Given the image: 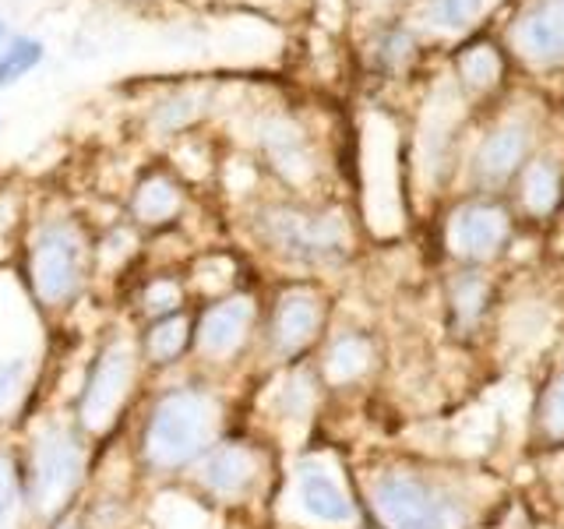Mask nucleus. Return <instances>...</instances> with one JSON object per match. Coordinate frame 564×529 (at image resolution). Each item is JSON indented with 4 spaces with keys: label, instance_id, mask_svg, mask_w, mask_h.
Instances as JSON below:
<instances>
[{
    "label": "nucleus",
    "instance_id": "a878e982",
    "mask_svg": "<svg viewBox=\"0 0 564 529\" xmlns=\"http://www.w3.org/2000/svg\"><path fill=\"white\" fill-rule=\"evenodd\" d=\"M540 428L546 438H564V367L546 385L543 402H540Z\"/></svg>",
    "mask_w": 564,
    "mask_h": 529
},
{
    "label": "nucleus",
    "instance_id": "39448f33",
    "mask_svg": "<svg viewBox=\"0 0 564 529\" xmlns=\"http://www.w3.org/2000/svg\"><path fill=\"white\" fill-rule=\"evenodd\" d=\"M141 349L128 335H110L99 349L93 364L85 370L82 396L75 406V423L85 438H99L120 420L123 406H128L134 381H138Z\"/></svg>",
    "mask_w": 564,
    "mask_h": 529
},
{
    "label": "nucleus",
    "instance_id": "ddd939ff",
    "mask_svg": "<svg viewBox=\"0 0 564 529\" xmlns=\"http://www.w3.org/2000/svg\"><path fill=\"white\" fill-rule=\"evenodd\" d=\"M516 46L529 61H564V0H540L516 25Z\"/></svg>",
    "mask_w": 564,
    "mask_h": 529
},
{
    "label": "nucleus",
    "instance_id": "c756f323",
    "mask_svg": "<svg viewBox=\"0 0 564 529\" xmlns=\"http://www.w3.org/2000/svg\"><path fill=\"white\" fill-rule=\"evenodd\" d=\"M4 43H8V25H4V18H0V50H4Z\"/></svg>",
    "mask_w": 564,
    "mask_h": 529
},
{
    "label": "nucleus",
    "instance_id": "4be33fe9",
    "mask_svg": "<svg viewBox=\"0 0 564 529\" xmlns=\"http://www.w3.org/2000/svg\"><path fill=\"white\" fill-rule=\"evenodd\" d=\"M29 381H32V360L29 357H11V360H0V420H8L22 396L29 392Z\"/></svg>",
    "mask_w": 564,
    "mask_h": 529
},
{
    "label": "nucleus",
    "instance_id": "aec40b11",
    "mask_svg": "<svg viewBox=\"0 0 564 529\" xmlns=\"http://www.w3.org/2000/svg\"><path fill=\"white\" fill-rule=\"evenodd\" d=\"M494 0H431L427 22L441 32H458L469 29L476 18L490 11Z\"/></svg>",
    "mask_w": 564,
    "mask_h": 529
},
{
    "label": "nucleus",
    "instance_id": "f03ea898",
    "mask_svg": "<svg viewBox=\"0 0 564 529\" xmlns=\"http://www.w3.org/2000/svg\"><path fill=\"white\" fill-rule=\"evenodd\" d=\"M85 434L78 423L50 420L32 438L25 466V505L40 522H53L70 508L85 481Z\"/></svg>",
    "mask_w": 564,
    "mask_h": 529
},
{
    "label": "nucleus",
    "instance_id": "393cba45",
    "mask_svg": "<svg viewBox=\"0 0 564 529\" xmlns=\"http://www.w3.org/2000/svg\"><path fill=\"white\" fill-rule=\"evenodd\" d=\"M25 501V481L14 469V458L0 452V529H11L18 508Z\"/></svg>",
    "mask_w": 564,
    "mask_h": 529
},
{
    "label": "nucleus",
    "instance_id": "f8f14e48",
    "mask_svg": "<svg viewBox=\"0 0 564 529\" xmlns=\"http://www.w3.org/2000/svg\"><path fill=\"white\" fill-rule=\"evenodd\" d=\"M261 149H264V155H269V163L275 166V173L282 176V181L304 184L307 176L314 173V159H311V149H307V138L286 117L264 120Z\"/></svg>",
    "mask_w": 564,
    "mask_h": 529
},
{
    "label": "nucleus",
    "instance_id": "6ab92c4d",
    "mask_svg": "<svg viewBox=\"0 0 564 529\" xmlns=\"http://www.w3.org/2000/svg\"><path fill=\"white\" fill-rule=\"evenodd\" d=\"M43 57H46V46L43 40H35V35H14V40H8L4 50H0V93L29 78L32 71L43 64Z\"/></svg>",
    "mask_w": 564,
    "mask_h": 529
},
{
    "label": "nucleus",
    "instance_id": "423d86ee",
    "mask_svg": "<svg viewBox=\"0 0 564 529\" xmlns=\"http://www.w3.org/2000/svg\"><path fill=\"white\" fill-rule=\"evenodd\" d=\"M370 511L381 529H463L466 516L445 487L416 473L388 469L370 484Z\"/></svg>",
    "mask_w": 564,
    "mask_h": 529
},
{
    "label": "nucleus",
    "instance_id": "9d476101",
    "mask_svg": "<svg viewBox=\"0 0 564 529\" xmlns=\"http://www.w3.org/2000/svg\"><path fill=\"white\" fill-rule=\"evenodd\" d=\"M296 501L311 522L322 526H349L357 519V505L322 458H304L296 466Z\"/></svg>",
    "mask_w": 564,
    "mask_h": 529
},
{
    "label": "nucleus",
    "instance_id": "1a4fd4ad",
    "mask_svg": "<svg viewBox=\"0 0 564 529\" xmlns=\"http://www.w3.org/2000/svg\"><path fill=\"white\" fill-rule=\"evenodd\" d=\"M322 325H325L322 296H317L311 287H293L275 300L264 339H269V349L275 353V357L290 360L317 339Z\"/></svg>",
    "mask_w": 564,
    "mask_h": 529
},
{
    "label": "nucleus",
    "instance_id": "2eb2a0df",
    "mask_svg": "<svg viewBox=\"0 0 564 529\" xmlns=\"http://www.w3.org/2000/svg\"><path fill=\"white\" fill-rule=\"evenodd\" d=\"M194 343V322L184 314H166V317H155V322L145 328V339H141V357L155 367H170L184 357Z\"/></svg>",
    "mask_w": 564,
    "mask_h": 529
},
{
    "label": "nucleus",
    "instance_id": "bb28decb",
    "mask_svg": "<svg viewBox=\"0 0 564 529\" xmlns=\"http://www.w3.org/2000/svg\"><path fill=\"white\" fill-rule=\"evenodd\" d=\"M452 300H455V311H458V317H476L484 311V300H487V287H484V279H463L455 287V293H452Z\"/></svg>",
    "mask_w": 564,
    "mask_h": 529
},
{
    "label": "nucleus",
    "instance_id": "412c9836",
    "mask_svg": "<svg viewBox=\"0 0 564 529\" xmlns=\"http://www.w3.org/2000/svg\"><path fill=\"white\" fill-rule=\"evenodd\" d=\"M275 410L282 420H304L314 410V381L304 370H293L290 378H282L275 392Z\"/></svg>",
    "mask_w": 564,
    "mask_h": 529
},
{
    "label": "nucleus",
    "instance_id": "a211bd4d",
    "mask_svg": "<svg viewBox=\"0 0 564 529\" xmlns=\"http://www.w3.org/2000/svg\"><path fill=\"white\" fill-rule=\"evenodd\" d=\"M205 102L208 99L202 88H181V93L166 96L163 102H155V110H152V131L176 134V131L191 128V123L205 114Z\"/></svg>",
    "mask_w": 564,
    "mask_h": 529
},
{
    "label": "nucleus",
    "instance_id": "c85d7f7f",
    "mask_svg": "<svg viewBox=\"0 0 564 529\" xmlns=\"http://www.w3.org/2000/svg\"><path fill=\"white\" fill-rule=\"evenodd\" d=\"M50 529H85V519L78 516L75 508H67L64 516H57V519L50 522Z\"/></svg>",
    "mask_w": 564,
    "mask_h": 529
},
{
    "label": "nucleus",
    "instance_id": "9b49d317",
    "mask_svg": "<svg viewBox=\"0 0 564 529\" xmlns=\"http://www.w3.org/2000/svg\"><path fill=\"white\" fill-rule=\"evenodd\" d=\"M505 237H508V219H505V212H498L494 205H469L463 212H455V219L448 226L452 251L473 261L498 255Z\"/></svg>",
    "mask_w": 564,
    "mask_h": 529
},
{
    "label": "nucleus",
    "instance_id": "f257e3e1",
    "mask_svg": "<svg viewBox=\"0 0 564 529\" xmlns=\"http://www.w3.org/2000/svg\"><path fill=\"white\" fill-rule=\"evenodd\" d=\"M223 402L205 385H173L149 406L141 423V463L155 476L191 469L216 445Z\"/></svg>",
    "mask_w": 564,
    "mask_h": 529
},
{
    "label": "nucleus",
    "instance_id": "5701e85b",
    "mask_svg": "<svg viewBox=\"0 0 564 529\" xmlns=\"http://www.w3.org/2000/svg\"><path fill=\"white\" fill-rule=\"evenodd\" d=\"M141 307L152 317H166V314H176L184 311V282L181 279H170V276H159L152 279L145 293H141Z\"/></svg>",
    "mask_w": 564,
    "mask_h": 529
},
{
    "label": "nucleus",
    "instance_id": "6e6552de",
    "mask_svg": "<svg viewBox=\"0 0 564 529\" xmlns=\"http://www.w3.org/2000/svg\"><path fill=\"white\" fill-rule=\"evenodd\" d=\"M194 481L212 501H247L261 484V455L247 441H219L194 463Z\"/></svg>",
    "mask_w": 564,
    "mask_h": 529
},
{
    "label": "nucleus",
    "instance_id": "dca6fc26",
    "mask_svg": "<svg viewBox=\"0 0 564 529\" xmlns=\"http://www.w3.org/2000/svg\"><path fill=\"white\" fill-rule=\"evenodd\" d=\"M522 155H525V131L519 123H505L501 131H494L484 141L480 155H476V170H480L487 181H501V176H508L522 163Z\"/></svg>",
    "mask_w": 564,
    "mask_h": 529
},
{
    "label": "nucleus",
    "instance_id": "20e7f679",
    "mask_svg": "<svg viewBox=\"0 0 564 529\" xmlns=\"http://www.w3.org/2000/svg\"><path fill=\"white\" fill-rule=\"evenodd\" d=\"M254 234L269 251L300 264H332L349 247L343 216L300 205H264L254 216Z\"/></svg>",
    "mask_w": 564,
    "mask_h": 529
},
{
    "label": "nucleus",
    "instance_id": "4468645a",
    "mask_svg": "<svg viewBox=\"0 0 564 529\" xmlns=\"http://www.w3.org/2000/svg\"><path fill=\"white\" fill-rule=\"evenodd\" d=\"M128 212L138 226H152V229L170 226L181 219V212H184V187L176 184L170 173L155 170L134 184Z\"/></svg>",
    "mask_w": 564,
    "mask_h": 529
},
{
    "label": "nucleus",
    "instance_id": "cd10ccee",
    "mask_svg": "<svg viewBox=\"0 0 564 529\" xmlns=\"http://www.w3.org/2000/svg\"><path fill=\"white\" fill-rule=\"evenodd\" d=\"M463 71H466V78L473 85H490L494 78H498V57H494L487 46H480L463 61Z\"/></svg>",
    "mask_w": 564,
    "mask_h": 529
},
{
    "label": "nucleus",
    "instance_id": "7ed1b4c3",
    "mask_svg": "<svg viewBox=\"0 0 564 529\" xmlns=\"http://www.w3.org/2000/svg\"><path fill=\"white\" fill-rule=\"evenodd\" d=\"M88 282V237L75 219H46L29 240V290L46 311H64Z\"/></svg>",
    "mask_w": 564,
    "mask_h": 529
},
{
    "label": "nucleus",
    "instance_id": "0eeeda50",
    "mask_svg": "<svg viewBox=\"0 0 564 529\" xmlns=\"http://www.w3.org/2000/svg\"><path fill=\"white\" fill-rule=\"evenodd\" d=\"M258 322V304L251 293H229L208 304L194 322V349L208 364H229L247 346Z\"/></svg>",
    "mask_w": 564,
    "mask_h": 529
},
{
    "label": "nucleus",
    "instance_id": "f3484780",
    "mask_svg": "<svg viewBox=\"0 0 564 529\" xmlns=\"http://www.w3.org/2000/svg\"><path fill=\"white\" fill-rule=\"evenodd\" d=\"M370 360H375V349H370L367 335L346 332L339 339H332V346L325 353V378L332 385H349L367 375Z\"/></svg>",
    "mask_w": 564,
    "mask_h": 529
},
{
    "label": "nucleus",
    "instance_id": "7c9ffc66",
    "mask_svg": "<svg viewBox=\"0 0 564 529\" xmlns=\"http://www.w3.org/2000/svg\"><path fill=\"white\" fill-rule=\"evenodd\" d=\"M375 4H384V0H375Z\"/></svg>",
    "mask_w": 564,
    "mask_h": 529
},
{
    "label": "nucleus",
    "instance_id": "b1692460",
    "mask_svg": "<svg viewBox=\"0 0 564 529\" xmlns=\"http://www.w3.org/2000/svg\"><path fill=\"white\" fill-rule=\"evenodd\" d=\"M561 198V184H557V170L546 166V163H536L533 170L525 173V205L533 212H551Z\"/></svg>",
    "mask_w": 564,
    "mask_h": 529
}]
</instances>
